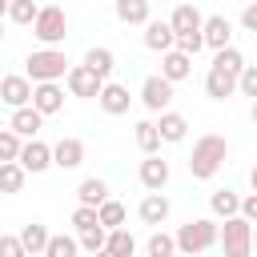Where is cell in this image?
<instances>
[{
    "instance_id": "1",
    "label": "cell",
    "mask_w": 257,
    "mask_h": 257,
    "mask_svg": "<svg viewBox=\"0 0 257 257\" xmlns=\"http://www.w3.org/2000/svg\"><path fill=\"white\" fill-rule=\"evenodd\" d=\"M225 157H229V141H225V137H217V133L197 137V141H193V157H189L193 181H209V177L225 165Z\"/></svg>"
},
{
    "instance_id": "2",
    "label": "cell",
    "mask_w": 257,
    "mask_h": 257,
    "mask_svg": "<svg viewBox=\"0 0 257 257\" xmlns=\"http://www.w3.org/2000/svg\"><path fill=\"white\" fill-rule=\"evenodd\" d=\"M217 241H221L225 257H249V249H253V221H245L241 213L225 217V225H217Z\"/></svg>"
},
{
    "instance_id": "3",
    "label": "cell",
    "mask_w": 257,
    "mask_h": 257,
    "mask_svg": "<svg viewBox=\"0 0 257 257\" xmlns=\"http://www.w3.org/2000/svg\"><path fill=\"white\" fill-rule=\"evenodd\" d=\"M28 80L36 84V80H60L64 76V68H68V56H64V48L60 44H44L40 52H28Z\"/></svg>"
},
{
    "instance_id": "4",
    "label": "cell",
    "mask_w": 257,
    "mask_h": 257,
    "mask_svg": "<svg viewBox=\"0 0 257 257\" xmlns=\"http://www.w3.org/2000/svg\"><path fill=\"white\" fill-rule=\"evenodd\" d=\"M173 241H177L181 253H205V249L217 245V221H209V217H193V221H185V225L177 229Z\"/></svg>"
},
{
    "instance_id": "5",
    "label": "cell",
    "mask_w": 257,
    "mask_h": 257,
    "mask_svg": "<svg viewBox=\"0 0 257 257\" xmlns=\"http://www.w3.org/2000/svg\"><path fill=\"white\" fill-rule=\"evenodd\" d=\"M32 36H36L40 44H64V36H68V16H64V8L40 4L36 16H32Z\"/></svg>"
},
{
    "instance_id": "6",
    "label": "cell",
    "mask_w": 257,
    "mask_h": 257,
    "mask_svg": "<svg viewBox=\"0 0 257 257\" xmlns=\"http://www.w3.org/2000/svg\"><path fill=\"white\" fill-rule=\"evenodd\" d=\"M64 84H68V92H72V96H80V100H92V96L100 92V84H104V80H100V76H96V72H92V68L80 60V64L64 68Z\"/></svg>"
},
{
    "instance_id": "7",
    "label": "cell",
    "mask_w": 257,
    "mask_h": 257,
    "mask_svg": "<svg viewBox=\"0 0 257 257\" xmlns=\"http://www.w3.org/2000/svg\"><path fill=\"white\" fill-rule=\"evenodd\" d=\"M16 161H20V169H24V173H44V169H52V145H44V141L28 137V141H20Z\"/></svg>"
},
{
    "instance_id": "8",
    "label": "cell",
    "mask_w": 257,
    "mask_h": 257,
    "mask_svg": "<svg viewBox=\"0 0 257 257\" xmlns=\"http://www.w3.org/2000/svg\"><path fill=\"white\" fill-rule=\"evenodd\" d=\"M28 104H32L36 112L52 116V112H60V108H64V88H60L56 80H36V84H32V96H28Z\"/></svg>"
},
{
    "instance_id": "9",
    "label": "cell",
    "mask_w": 257,
    "mask_h": 257,
    "mask_svg": "<svg viewBox=\"0 0 257 257\" xmlns=\"http://www.w3.org/2000/svg\"><path fill=\"white\" fill-rule=\"evenodd\" d=\"M169 100H173V80H165L161 72H157V76H145V84H141V104H145L149 112H161V108H169Z\"/></svg>"
},
{
    "instance_id": "10",
    "label": "cell",
    "mask_w": 257,
    "mask_h": 257,
    "mask_svg": "<svg viewBox=\"0 0 257 257\" xmlns=\"http://www.w3.org/2000/svg\"><path fill=\"white\" fill-rule=\"evenodd\" d=\"M96 104H100L108 116H124V112H128V104H133V96H128V88H124V84L104 80V84H100V92H96Z\"/></svg>"
},
{
    "instance_id": "11",
    "label": "cell",
    "mask_w": 257,
    "mask_h": 257,
    "mask_svg": "<svg viewBox=\"0 0 257 257\" xmlns=\"http://www.w3.org/2000/svg\"><path fill=\"white\" fill-rule=\"evenodd\" d=\"M137 213H141L145 225H165V221H169V197H165L161 189H149V193L141 197Z\"/></svg>"
},
{
    "instance_id": "12",
    "label": "cell",
    "mask_w": 257,
    "mask_h": 257,
    "mask_svg": "<svg viewBox=\"0 0 257 257\" xmlns=\"http://www.w3.org/2000/svg\"><path fill=\"white\" fill-rule=\"evenodd\" d=\"M229 36H233V28H229V20L225 16H201V44L205 48H225L229 44Z\"/></svg>"
},
{
    "instance_id": "13",
    "label": "cell",
    "mask_w": 257,
    "mask_h": 257,
    "mask_svg": "<svg viewBox=\"0 0 257 257\" xmlns=\"http://www.w3.org/2000/svg\"><path fill=\"white\" fill-rule=\"evenodd\" d=\"M189 72H193V56H185L181 48H165V52H161V76H165V80L177 84V80H185Z\"/></svg>"
},
{
    "instance_id": "14",
    "label": "cell",
    "mask_w": 257,
    "mask_h": 257,
    "mask_svg": "<svg viewBox=\"0 0 257 257\" xmlns=\"http://www.w3.org/2000/svg\"><path fill=\"white\" fill-rule=\"evenodd\" d=\"M205 92L213 96V100H229L233 92H237V72H229V68H209V76H205Z\"/></svg>"
},
{
    "instance_id": "15",
    "label": "cell",
    "mask_w": 257,
    "mask_h": 257,
    "mask_svg": "<svg viewBox=\"0 0 257 257\" xmlns=\"http://www.w3.org/2000/svg\"><path fill=\"white\" fill-rule=\"evenodd\" d=\"M28 96H32V80L28 76H4L0 80V104L20 108V104H28Z\"/></svg>"
},
{
    "instance_id": "16",
    "label": "cell",
    "mask_w": 257,
    "mask_h": 257,
    "mask_svg": "<svg viewBox=\"0 0 257 257\" xmlns=\"http://www.w3.org/2000/svg\"><path fill=\"white\" fill-rule=\"evenodd\" d=\"M84 161V145L76 141V137H60L56 145H52V165L56 169H76Z\"/></svg>"
},
{
    "instance_id": "17",
    "label": "cell",
    "mask_w": 257,
    "mask_h": 257,
    "mask_svg": "<svg viewBox=\"0 0 257 257\" xmlns=\"http://www.w3.org/2000/svg\"><path fill=\"white\" fill-rule=\"evenodd\" d=\"M141 185L145 189H165L169 185V161H161L157 153H145V161H141Z\"/></svg>"
},
{
    "instance_id": "18",
    "label": "cell",
    "mask_w": 257,
    "mask_h": 257,
    "mask_svg": "<svg viewBox=\"0 0 257 257\" xmlns=\"http://www.w3.org/2000/svg\"><path fill=\"white\" fill-rule=\"evenodd\" d=\"M40 124H44V112H36L32 104H20V108H12V133L16 137H36L40 133Z\"/></svg>"
},
{
    "instance_id": "19",
    "label": "cell",
    "mask_w": 257,
    "mask_h": 257,
    "mask_svg": "<svg viewBox=\"0 0 257 257\" xmlns=\"http://www.w3.org/2000/svg\"><path fill=\"white\" fill-rule=\"evenodd\" d=\"M153 124H157L161 141H169V145H177V141L189 137V120L181 112H169V108H161V120H153Z\"/></svg>"
},
{
    "instance_id": "20",
    "label": "cell",
    "mask_w": 257,
    "mask_h": 257,
    "mask_svg": "<svg viewBox=\"0 0 257 257\" xmlns=\"http://www.w3.org/2000/svg\"><path fill=\"white\" fill-rule=\"evenodd\" d=\"M104 253H108V257H133V253H137V237H133L124 225L104 229Z\"/></svg>"
},
{
    "instance_id": "21",
    "label": "cell",
    "mask_w": 257,
    "mask_h": 257,
    "mask_svg": "<svg viewBox=\"0 0 257 257\" xmlns=\"http://www.w3.org/2000/svg\"><path fill=\"white\" fill-rule=\"evenodd\" d=\"M169 28H173V36H177V32H201V12H197V4H177L173 16H169Z\"/></svg>"
},
{
    "instance_id": "22",
    "label": "cell",
    "mask_w": 257,
    "mask_h": 257,
    "mask_svg": "<svg viewBox=\"0 0 257 257\" xmlns=\"http://www.w3.org/2000/svg\"><path fill=\"white\" fill-rule=\"evenodd\" d=\"M145 48H153V52L173 48V28H169V20H145Z\"/></svg>"
},
{
    "instance_id": "23",
    "label": "cell",
    "mask_w": 257,
    "mask_h": 257,
    "mask_svg": "<svg viewBox=\"0 0 257 257\" xmlns=\"http://www.w3.org/2000/svg\"><path fill=\"white\" fill-rule=\"evenodd\" d=\"M112 12L120 24H145L149 20V0H112Z\"/></svg>"
},
{
    "instance_id": "24",
    "label": "cell",
    "mask_w": 257,
    "mask_h": 257,
    "mask_svg": "<svg viewBox=\"0 0 257 257\" xmlns=\"http://www.w3.org/2000/svg\"><path fill=\"white\" fill-rule=\"evenodd\" d=\"M44 241H48V229H44L40 221H32V225H24V229H20L24 257H28V253H32V257H40V253H44Z\"/></svg>"
},
{
    "instance_id": "25",
    "label": "cell",
    "mask_w": 257,
    "mask_h": 257,
    "mask_svg": "<svg viewBox=\"0 0 257 257\" xmlns=\"http://www.w3.org/2000/svg\"><path fill=\"white\" fill-rule=\"evenodd\" d=\"M28 181V173L20 169V161H0V193H20Z\"/></svg>"
},
{
    "instance_id": "26",
    "label": "cell",
    "mask_w": 257,
    "mask_h": 257,
    "mask_svg": "<svg viewBox=\"0 0 257 257\" xmlns=\"http://www.w3.org/2000/svg\"><path fill=\"white\" fill-rule=\"evenodd\" d=\"M104 197H108V185H104L100 177H84V181L76 185V201H80V205H100Z\"/></svg>"
},
{
    "instance_id": "27",
    "label": "cell",
    "mask_w": 257,
    "mask_h": 257,
    "mask_svg": "<svg viewBox=\"0 0 257 257\" xmlns=\"http://www.w3.org/2000/svg\"><path fill=\"white\" fill-rule=\"evenodd\" d=\"M84 64H88L100 80H108V72H112V48H104V44H100V48H88V52H84Z\"/></svg>"
},
{
    "instance_id": "28",
    "label": "cell",
    "mask_w": 257,
    "mask_h": 257,
    "mask_svg": "<svg viewBox=\"0 0 257 257\" xmlns=\"http://www.w3.org/2000/svg\"><path fill=\"white\" fill-rule=\"evenodd\" d=\"M96 221H100L104 229H116V225H124V205H120V201H112V197H104V201L96 205Z\"/></svg>"
},
{
    "instance_id": "29",
    "label": "cell",
    "mask_w": 257,
    "mask_h": 257,
    "mask_svg": "<svg viewBox=\"0 0 257 257\" xmlns=\"http://www.w3.org/2000/svg\"><path fill=\"white\" fill-rule=\"evenodd\" d=\"M237 201H241V197H237L233 189H217V193L209 197V209H213V217H233V213H237Z\"/></svg>"
},
{
    "instance_id": "30",
    "label": "cell",
    "mask_w": 257,
    "mask_h": 257,
    "mask_svg": "<svg viewBox=\"0 0 257 257\" xmlns=\"http://www.w3.org/2000/svg\"><path fill=\"white\" fill-rule=\"evenodd\" d=\"M133 137H137V149H141V153H157V149H161V133H157L153 120H141Z\"/></svg>"
},
{
    "instance_id": "31",
    "label": "cell",
    "mask_w": 257,
    "mask_h": 257,
    "mask_svg": "<svg viewBox=\"0 0 257 257\" xmlns=\"http://www.w3.org/2000/svg\"><path fill=\"white\" fill-rule=\"evenodd\" d=\"M36 8H40V0H8V20L12 24H32V16H36Z\"/></svg>"
},
{
    "instance_id": "32",
    "label": "cell",
    "mask_w": 257,
    "mask_h": 257,
    "mask_svg": "<svg viewBox=\"0 0 257 257\" xmlns=\"http://www.w3.org/2000/svg\"><path fill=\"white\" fill-rule=\"evenodd\" d=\"M76 249H80L76 237H64V233H60V237L48 233V241H44V257H72Z\"/></svg>"
},
{
    "instance_id": "33",
    "label": "cell",
    "mask_w": 257,
    "mask_h": 257,
    "mask_svg": "<svg viewBox=\"0 0 257 257\" xmlns=\"http://www.w3.org/2000/svg\"><path fill=\"white\" fill-rule=\"evenodd\" d=\"M76 245H80L84 253H104V225H92V229H80V237H76Z\"/></svg>"
},
{
    "instance_id": "34",
    "label": "cell",
    "mask_w": 257,
    "mask_h": 257,
    "mask_svg": "<svg viewBox=\"0 0 257 257\" xmlns=\"http://www.w3.org/2000/svg\"><path fill=\"white\" fill-rule=\"evenodd\" d=\"M213 64L217 68H229V72H241V64H245V56L233 48V44H225V48H217V56H213Z\"/></svg>"
},
{
    "instance_id": "35",
    "label": "cell",
    "mask_w": 257,
    "mask_h": 257,
    "mask_svg": "<svg viewBox=\"0 0 257 257\" xmlns=\"http://www.w3.org/2000/svg\"><path fill=\"white\" fill-rule=\"evenodd\" d=\"M145 253H149V257H169V253H177V241H173L169 233H153L149 245H145Z\"/></svg>"
},
{
    "instance_id": "36",
    "label": "cell",
    "mask_w": 257,
    "mask_h": 257,
    "mask_svg": "<svg viewBox=\"0 0 257 257\" xmlns=\"http://www.w3.org/2000/svg\"><path fill=\"white\" fill-rule=\"evenodd\" d=\"M237 92H241V96H257V68H253V64H241V72H237Z\"/></svg>"
},
{
    "instance_id": "37",
    "label": "cell",
    "mask_w": 257,
    "mask_h": 257,
    "mask_svg": "<svg viewBox=\"0 0 257 257\" xmlns=\"http://www.w3.org/2000/svg\"><path fill=\"white\" fill-rule=\"evenodd\" d=\"M20 141H24V137H16L12 128H0V161H16Z\"/></svg>"
},
{
    "instance_id": "38",
    "label": "cell",
    "mask_w": 257,
    "mask_h": 257,
    "mask_svg": "<svg viewBox=\"0 0 257 257\" xmlns=\"http://www.w3.org/2000/svg\"><path fill=\"white\" fill-rule=\"evenodd\" d=\"M92 225H100V221H96V205H76V213H72V229L80 233V229H92Z\"/></svg>"
},
{
    "instance_id": "39",
    "label": "cell",
    "mask_w": 257,
    "mask_h": 257,
    "mask_svg": "<svg viewBox=\"0 0 257 257\" xmlns=\"http://www.w3.org/2000/svg\"><path fill=\"white\" fill-rule=\"evenodd\" d=\"M0 257H24V245H20V237H8V233H0Z\"/></svg>"
},
{
    "instance_id": "40",
    "label": "cell",
    "mask_w": 257,
    "mask_h": 257,
    "mask_svg": "<svg viewBox=\"0 0 257 257\" xmlns=\"http://www.w3.org/2000/svg\"><path fill=\"white\" fill-rule=\"evenodd\" d=\"M241 28H245V32H257V4H245V12H241Z\"/></svg>"
},
{
    "instance_id": "41",
    "label": "cell",
    "mask_w": 257,
    "mask_h": 257,
    "mask_svg": "<svg viewBox=\"0 0 257 257\" xmlns=\"http://www.w3.org/2000/svg\"><path fill=\"white\" fill-rule=\"evenodd\" d=\"M4 12H8V0H0V20H4Z\"/></svg>"
}]
</instances>
